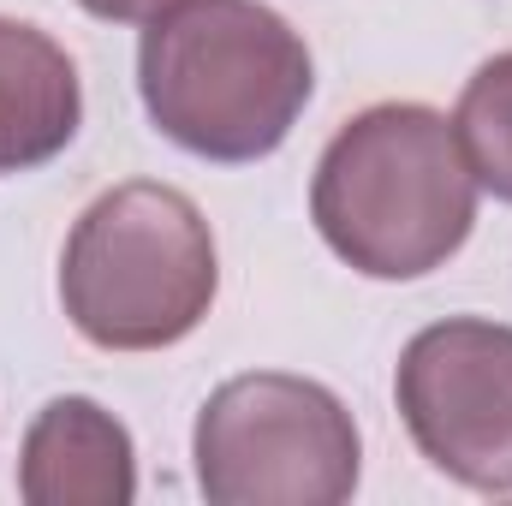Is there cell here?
<instances>
[{
  "mask_svg": "<svg viewBox=\"0 0 512 506\" xmlns=\"http://www.w3.org/2000/svg\"><path fill=\"white\" fill-rule=\"evenodd\" d=\"M221 262L203 209L155 179L102 191L60 256V304L102 352L179 346L215 304Z\"/></svg>",
  "mask_w": 512,
  "mask_h": 506,
  "instance_id": "cell-3",
  "label": "cell"
},
{
  "mask_svg": "<svg viewBox=\"0 0 512 506\" xmlns=\"http://www.w3.org/2000/svg\"><path fill=\"white\" fill-rule=\"evenodd\" d=\"M477 173L441 108L376 102L334 131L310 179V221L370 280H423L477 227Z\"/></svg>",
  "mask_w": 512,
  "mask_h": 506,
  "instance_id": "cell-1",
  "label": "cell"
},
{
  "mask_svg": "<svg viewBox=\"0 0 512 506\" xmlns=\"http://www.w3.org/2000/svg\"><path fill=\"white\" fill-rule=\"evenodd\" d=\"M137 90L161 137L245 167L292 137L316 66L304 36L262 0H173L137 42Z\"/></svg>",
  "mask_w": 512,
  "mask_h": 506,
  "instance_id": "cell-2",
  "label": "cell"
},
{
  "mask_svg": "<svg viewBox=\"0 0 512 506\" xmlns=\"http://www.w3.org/2000/svg\"><path fill=\"white\" fill-rule=\"evenodd\" d=\"M90 18H108V24H149L155 12H167L173 0H78Z\"/></svg>",
  "mask_w": 512,
  "mask_h": 506,
  "instance_id": "cell-9",
  "label": "cell"
},
{
  "mask_svg": "<svg viewBox=\"0 0 512 506\" xmlns=\"http://www.w3.org/2000/svg\"><path fill=\"white\" fill-rule=\"evenodd\" d=\"M84 120V84L72 54L18 18H0V173L54 161Z\"/></svg>",
  "mask_w": 512,
  "mask_h": 506,
  "instance_id": "cell-7",
  "label": "cell"
},
{
  "mask_svg": "<svg viewBox=\"0 0 512 506\" xmlns=\"http://www.w3.org/2000/svg\"><path fill=\"white\" fill-rule=\"evenodd\" d=\"M453 131L465 143L477 185L512 203V48L471 72V84L453 108Z\"/></svg>",
  "mask_w": 512,
  "mask_h": 506,
  "instance_id": "cell-8",
  "label": "cell"
},
{
  "mask_svg": "<svg viewBox=\"0 0 512 506\" xmlns=\"http://www.w3.org/2000/svg\"><path fill=\"white\" fill-rule=\"evenodd\" d=\"M209 506H340L358 489V423L322 381L256 370L209 393L191 435Z\"/></svg>",
  "mask_w": 512,
  "mask_h": 506,
  "instance_id": "cell-4",
  "label": "cell"
},
{
  "mask_svg": "<svg viewBox=\"0 0 512 506\" xmlns=\"http://www.w3.org/2000/svg\"><path fill=\"white\" fill-rule=\"evenodd\" d=\"M18 495L30 506H126L137 495L126 423L84 393L48 399L18 453Z\"/></svg>",
  "mask_w": 512,
  "mask_h": 506,
  "instance_id": "cell-6",
  "label": "cell"
},
{
  "mask_svg": "<svg viewBox=\"0 0 512 506\" xmlns=\"http://www.w3.org/2000/svg\"><path fill=\"white\" fill-rule=\"evenodd\" d=\"M393 399L435 471L483 495H512V328L447 316L411 334Z\"/></svg>",
  "mask_w": 512,
  "mask_h": 506,
  "instance_id": "cell-5",
  "label": "cell"
}]
</instances>
